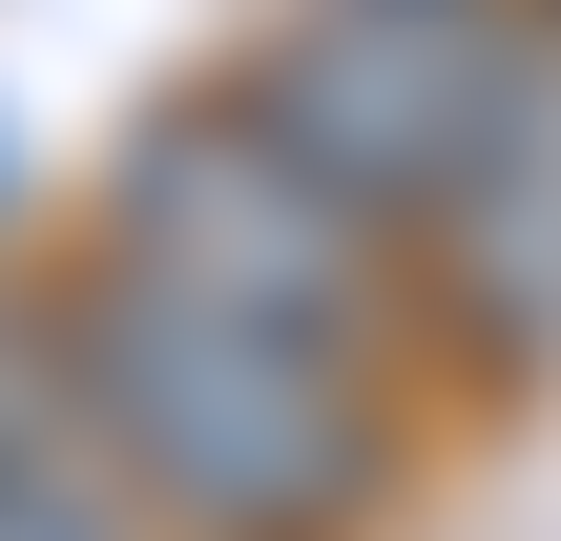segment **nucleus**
Listing matches in <instances>:
<instances>
[{
	"instance_id": "f257e3e1",
	"label": "nucleus",
	"mask_w": 561,
	"mask_h": 541,
	"mask_svg": "<svg viewBox=\"0 0 561 541\" xmlns=\"http://www.w3.org/2000/svg\"><path fill=\"white\" fill-rule=\"evenodd\" d=\"M62 417H83L104 500H146L167 541H333L375 480L354 334L208 313V292H146V271H104L62 313Z\"/></svg>"
},
{
	"instance_id": "f03ea898",
	"label": "nucleus",
	"mask_w": 561,
	"mask_h": 541,
	"mask_svg": "<svg viewBox=\"0 0 561 541\" xmlns=\"http://www.w3.org/2000/svg\"><path fill=\"white\" fill-rule=\"evenodd\" d=\"M104 271H146V292H208V313H291V334H354V292H375V208L271 125V104H187L146 167H125V229H104Z\"/></svg>"
},
{
	"instance_id": "7ed1b4c3",
	"label": "nucleus",
	"mask_w": 561,
	"mask_h": 541,
	"mask_svg": "<svg viewBox=\"0 0 561 541\" xmlns=\"http://www.w3.org/2000/svg\"><path fill=\"white\" fill-rule=\"evenodd\" d=\"M250 104L396 229V208H437V188L500 167V125H520V42H500V0H333V21L291 42V83H250Z\"/></svg>"
}]
</instances>
